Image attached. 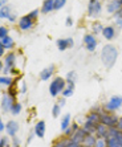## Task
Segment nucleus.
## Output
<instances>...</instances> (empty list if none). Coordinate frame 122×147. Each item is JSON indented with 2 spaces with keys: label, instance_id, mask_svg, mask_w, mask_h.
<instances>
[{
  "label": "nucleus",
  "instance_id": "nucleus-7",
  "mask_svg": "<svg viewBox=\"0 0 122 147\" xmlns=\"http://www.w3.org/2000/svg\"><path fill=\"white\" fill-rule=\"evenodd\" d=\"M88 131L85 130L84 127L82 129H77V130L75 131V133L70 135V142H73V143H78V144H81L82 143V140L85 139V137L88 135Z\"/></svg>",
  "mask_w": 122,
  "mask_h": 147
},
{
  "label": "nucleus",
  "instance_id": "nucleus-44",
  "mask_svg": "<svg viewBox=\"0 0 122 147\" xmlns=\"http://www.w3.org/2000/svg\"><path fill=\"white\" fill-rule=\"evenodd\" d=\"M0 4H1V7H4L5 5V0H0Z\"/></svg>",
  "mask_w": 122,
  "mask_h": 147
},
{
  "label": "nucleus",
  "instance_id": "nucleus-41",
  "mask_svg": "<svg viewBox=\"0 0 122 147\" xmlns=\"http://www.w3.org/2000/svg\"><path fill=\"white\" fill-rule=\"evenodd\" d=\"M21 90H23V93L25 92V90H27V88H25V82H21Z\"/></svg>",
  "mask_w": 122,
  "mask_h": 147
},
{
  "label": "nucleus",
  "instance_id": "nucleus-15",
  "mask_svg": "<svg viewBox=\"0 0 122 147\" xmlns=\"http://www.w3.org/2000/svg\"><path fill=\"white\" fill-rule=\"evenodd\" d=\"M7 133L9 134L11 137H15L17 133V130H19V125H17V122H15V121H9V122L7 123Z\"/></svg>",
  "mask_w": 122,
  "mask_h": 147
},
{
  "label": "nucleus",
  "instance_id": "nucleus-14",
  "mask_svg": "<svg viewBox=\"0 0 122 147\" xmlns=\"http://www.w3.org/2000/svg\"><path fill=\"white\" fill-rule=\"evenodd\" d=\"M35 134H36L39 138H44V135H45V122L44 121H40V122L36 123V126H35Z\"/></svg>",
  "mask_w": 122,
  "mask_h": 147
},
{
  "label": "nucleus",
  "instance_id": "nucleus-45",
  "mask_svg": "<svg viewBox=\"0 0 122 147\" xmlns=\"http://www.w3.org/2000/svg\"><path fill=\"white\" fill-rule=\"evenodd\" d=\"M121 12H122V9H121Z\"/></svg>",
  "mask_w": 122,
  "mask_h": 147
},
{
  "label": "nucleus",
  "instance_id": "nucleus-1",
  "mask_svg": "<svg viewBox=\"0 0 122 147\" xmlns=\"http://www.w3.org/2000/svg\"><path fill=\"white\" fill-rule=\"evenodd\" d=\"M117 57H118V52H117V48L114 45L108 44L102 48L101 60L106 68H112L115 64V61H117Z\"/></svg>",
  "mask_w": 122,
  "mask_h": 147
},
{
  "label": "nucleus",
  "instance_id": "nucleus-40",
  "mask_svg": "<svg viewBox=\"0 0 122 147\" xmlns=\"http://www.w3.org/2000/svg\"><path fill=\"white\" fill-rule=\"evenodd\" d=\"M72 24H73V21H72L70 17H68V19H66V25H68V27H70Z\"/></svg>",
  "mask_w": 122,
  "mask_h": 147
},
{
  "label": "nucleus",
  "instance_id": "nucleus-32",
  "mask_svg": "<svg viewBox=\"0 0 122 147\" xmlns=\"http://www.w3.org/2000/svg\"><path fill=\"white\" fill-rule=\"evenodd\" d=\"M5 36H8V29L5 27H1L0 28V38L5 37Z\"/></svg>",
  "mask_w": 122,
  "mask_h": 147
},
{
  "label": "nucleus",
  "instance_id": "nucleus-39",
  "mask_svg": "<svg viewBox=\"0 0 122 147\" xmlns=\"http://www.w3.org/2000/svg\"><path fill=\"white\" fill-rule=\"evenodd\" d=\"M58 105H60V106H64V105H65V98H64V97L58 101Z\"/></svg>",
  "mask_w": 122,
  "mask_h": 147
},
{
  "label": "nucleus",
  "instance_id": "nucleus-16",
  "mask_svg": "<svg viewBox=\"0 0 122 147\" xmlns=\"http://www.w3.org/2000/svg\"><path fill=\"white\" fill-rule=\"evenodd\" d=\"M96 143H97V139L96 137H93L92 134H88L85 139L82 140V147H96Z\"/></svg>",
  "mask_w": 122,
  "mask_h": 147
},
{
  "label": "nucleus",
  "instance_id": "nucleus-26",
  "mask_svg": "<svg viewBox=\"0 0 122 147\" xmlns=\"http://www.w3.org/2000/svg\"><path fill=\"white\" fill-rule=\"evenodd\" d=\"M0 84H1V85H4V86H9V85H12V78H11V77H5V76H4V77H1V78H0Z\"/></svg>",
  "mask_w": 122,
  "mask_h": 147
},
{
  "label": "nucleus",
  "instance_id": "nucleus-6",
  "mask_svg": "<svg viewBox=\"0 0 122 147\" xmlns=\"http://www.w3.org/2000/svg\"><path fill=\"white\" fill-rule=\"evenodd\" d=\"M88 13L89 16H98L101 13V3L98 0H89V4H88Z\"/></svg>",
  "mask_w": 122,
  "mask_h": 147
},
{
  "label": "nucleus",
  "instance_id": "nucleus-8",
  "mask_svg": "<svg viewBox=\"0 0 122 147\" xmlns=\"http://www.w3.org/2000/svg\"><path fill=\"white\" fill-rule=\"evenodd\" d=\"M84 44H85V47H86L88 51L93 52L96 49V47H97V40H96V37L93 36V34H85L84 36Z\"/></svg>",
  "mask_w": 122,
  "mask_h": 147
},
{
  "label": "nucleus",
  "instance_id": "nucleus-36",
  "mask_svg": "<svg viewBox=\"0 0 122 147\" xmlns=\"http://www.w3.org/2000/svg\"><path fill=\"white\" fill-rule=\"evenodd\" d=\"M117 129H118L119 131H122V117H121V118H118V123H117Z\"/></svg>",
  "mask_w": 122,
  "mask_h": 147
},
{
  "label": "nucleus",
  "instance_id": "nucleus-37",
  "mask_svg": "<svg viewBox=\"0 0 122 147\" xmlns=\"http://www.w3.org/2000/svg\"><path fill=\"white\" fill-rule=\"evenodd\" d=\"M14 138V147H19V144H20V140L17 139L16 137H12Z\"/></svg>",
  "mask_w": 122,
  "mask_h": 147
},
{
  "label": "nucleus",
  "instance_id": "nucleus-4",
  "mask_svg": "<svg viewBox=\"0 0 122 147\" xmlns=\"http://www.w3.org/2000/svg\"><path fill=\"white\" fill-rule=\"evenodd\" d=\"M100 121H101V123H104L108 127H117V123H118V118L117 117L108 113H100Z\"/></svg>",
  "mask_w": 122,
  "mask_h": 147
},
{
  "label": "nucleus",
  "instance_id": "nucleus-5",
  "mask_svg": "<svg viewBox=\"0 0 122 147\" xmlns=\"http://www.w3.org/2000/svg\"><path fill=\"white\" fill-rule=\"evenodd\" d=\"M121 106H122V97L114 96V97H112V98L109 99L108 102H106L105 109L108 110V111H114V110L119 109Z\"/></svg>",
  "mask_w": 122,
  "mask_h": 147
},
{
  "label": "nucleus",
  "instance_id": "nucleus-11",
  "mask_svg": "<svg viewBox=\"0 0 122 147\" xmlns=\"http://www.w3.org/2000/svg\"><path fill=\"white\" fill-rule=\"evenodd\" d=\"M15 60H16V56L15 53H8L4 58V73H7L9 69H12V66L15 65Z\"/></svg>",
  "mask_w": 122,
  "mask_h": 147
},
{
  "label": "nucleus",
  "instance_id": "nucleus-10",
  "mask_svg": "<svg viewBox=\"0 0 122 147\" xmlns=\"http://www.w3.org/2000/svg\"><path fill=\"white\" fill-rule=\"evenodd\" d=\"M108 133H109L108 126H105L104 123H98V125H97V127H96V135H97L98 139H106Z\"/></svg>",
  "mask_w": 122,
  "mask_h": 147
},
{
  "label": "nucleus",
  "instance_id": "nucleus-13",
  "mask_svg": "<svg viewBox=\"0 0 122 147\" xmlns=\"http://www.w3.org/2000/svg\"><path fill=\"white\" fill-rule=\"evenodd\" d=\"M32 25H33V20L30 19L29 16H23L19 20V27H20V29H23V31H27V29H29V28H32Z\"/></svg>",
  "mask_w": 122,
  "mask_h": 147
},
{
  "label": "nucleus",
  "instance_id": "nucleus-31",
  "mask_svg": "<svg viewBox=\"0 0 122 147\" xmlns=\"http://www.w3.org/2000/svg\"><path fill=\"white\" fill-rule=\"evenodd\" d=\"M66 3V0H54V9H60Z\"/></svg>",
  "mask_w": 122,
  "mask_h": 147
},
{
  "label": "nucleus",
  "instance_id": "nucleus-17",
  "mask_svg": "<svg viewBox=\"0 0 122 147\" xmlns=\"http://www.w3.org/2000/svg\"><path fill=\"white\" fill-rule=\"evenodd\" d=\"M53 73H54V66L53 65L48 66V68H45L44 70L40 73V78L43 80V81H47L48 78H51Z\"/></svg>",
  "mask_w": 122,
  "mask_h": 147
},
{
  "label": "nucleus",
  "instance_id": "nucleus-28",
  "mask_svg": "<svg viewBox=\"0 0 122 147\" xmlns=\"http://www.w3.org/2000/svg\"><path fill=\"white\" fill-rule=\"evenodd\" d=\"M11 111H12V114H14V115H17V114L20 113L21 111V105L20 103H15L14 106H12V109H11Z\"/></svg>",
  "mask_w": 122,
  "mask_h": 147
},
{
  "label": "nucleus",
  "instance_id": "nucleus-21",
  "mask_svg": "<svg viewBox=\"0 0 122 147\" xmlns=\"http://www.w3.org/2000/svg\"><path fill=\"white\" fill-rule=\"evenodd\" d=\"M57 48L60 51H65L69 48V41L68 38H58L57 40Z\"/></svg>",
  "mask_w": 122,
  "mask_h": 147
},
{
  "label": "nucleus",
  "instance_id": "nucleus-12",
  "mask_svg": "<svg viewBox=\"0 0 122 147\" xmlns=\"http://www.w3.org/2000/svg\"><path fill=\"white\" fill-rule=\"evenodd\" d=\"M15 105L14 102V97L8 96V94H4L3 96V101H1V109L4 111H8V110L12 109V106Z\"/></svg>",
  "mask_w": 122,
  "mask_h": 147
},
{
  "label": "nucleus",
  "instance_id": "nucleus-9",
  "mask_svg": "<svg viewBox=\"0 0 122 147\" xmlns=\"http://www.w3.org/2000/svg\"><path fill=\"white\" fill-rule=\"evenodd\" d=\"M122 9V0H110L108 3L109 13H117Z\"/></svg>",
  "mask_w": 122,
  "mask_h": 147
},
{
  "label": "nucleus",
  "instance_id": "nucleus-43",
  "mask_svg": "<svg viewBox=\"0 0 122 147\" xmlns=\"http://www.w3.org/2000/svg\"><path fill=\"white\" fill-rule=\"evenodd\" d=\"M5 127H7V126H5V125H4L3 122H0V131H3L4 129H5Z\"/></svg>",
  "mask_w": 122,
  "mask_h": 147
},
{
  "label": "nucleus",
  "instance_id": "nucleus-22",
  "mask_svg": "<svg viewBox=\"0 0 122 147\" xmlns=\"http://www.w3.org/2000/svg\"><path fill=\"white\" fill-rule=\"evenodd\" d=\"M73 90H75V85L68 84V85H66V88L64 89V92H62V97H64V98H68V97H70L72 94H73Z\"/></svg>",
  "mask_w": 122,
  "mask_h": 147
},
{
  "label": "nucleus",
  "instance_id": "nucleus-18",
  "mask_svg": "<svg viewBox=\"0 0 122 147\" xmlns=\"http://www.w3.org/2000/svg\"><path fill=\"white\" fill-rule=\"evenodd\" d=\"M53 9H54V0H44L41 12H43V13H49V12Z\"/></svg>",
  "mask_w": 122,
  "mask_h": 147
},
{
  "label": "nucleus",
  "instance_id": "nucleus-3",
  "mask_svg": "<svg viewBox=\"0 0 122 147\" xmlns=\"http://www.w3.org/2000/svg\"><path fill=\"white\" fill-rule=\"evenodd\" d=\"M65 88H66V80L57 77V78H54L52 81L51 86H49V93H51V96L56 97V96H58V93L64 92Z\"/></svg>",
  "mask_w": 122,
  "mask_h": 147
},
{
  "label": "nucleus",
  "instance_id": "nucleus-42",
  "mask_svg": "<svg viewBox=\"0 0 122 147\" xmlns=\"http://www.w3.org/2000/svg\"><path fill=\"white\" fill-rule=\"evenodd\" d=\"M4 51H5V48H4L3 45H0V56L4 55Z\"/></svg>",
  "mask_w": 122,
  "mask_h": 147
},
{
  "label": "nucleus",
  "instance_id": "nucleus-33",
  "mask_svg": "<svg viewBox=\"0 0 122 147\" xmlns=\"http://www.w3.org/2000/svg\"><path fill=\"white\" fill-rule=\"evenodd\" d=\"M96 147H106V139H97Z\"/></svg>",
  "mask_w": 122,
  "mask_h": 147
},
{
  "label": "nucleus",
  "instance_id": "nucleus-29",
  "mask_svg": "<svg viewBox=\"0 0 122 147\" xmlns=\"http://www.w3.org/2000/svg\"><path fill=\"white\" fill-rule=\"evenodd\" d=\"M60 111H61V106L58 105V103H56V105L53 106V109H52V115L56 118V117L60 115Z\"/></svg>",
  "mask_w": 122,
  "mask_h": 147
},
{
  "label": "nucleus",
  "instance_id": "nucleus-27",
  "mask_svg": "<svg viewBox=\"0 0 122 147\" xmlns=\"http://www.w3.org/2000/svg\"><path fill=\"white\" fill-rule=\"evenodd\" d=\"M102 31H104V27L101 25V23H94L93 24V32L94 33H102Z\"/></svg>",
  "mask_w": 122,
  "mask_h": 147
},
{
  "label": "nucleus",
  "instance_id": "nucleus-25",
  "mask_svg": "<svg viewBox=\"0 0 122 147\" xmlns=\"http://www.w3.org/2000/svg\"><path fill=\"white\" fill-rule=\"evenodd\" d=\"M76 78H77V76H76L75 72L68 73V76H66V84H72V85H75Z\"/></svg>",
  "mask_w": 122,
  "mask_h": 147
},
{
  "label": "nucleus",
  "instance_id": "nucleus-34",
  "mask_svg": "<svg viewBox=\"0 0 122 147\" xmlns=\"http://www.w3.org/2000/svg\"><path fill=\"white\" fill-rule=\"evenodd\" d=\"M28 16H29L30 19H32V20H36V19H37V16H39V11H37V9L32 11V12H30V13L28 15Z\"/></svg>",
  "mask_w": 122,
  "mask_h": 147
},
{
  "label": "nucleus",
  "instance_id": "nucleus-19",
  "mask_svg": "<svg viewBox=\"0 0 122 147\" xmlns=\"http://www.w3.org/2000/svg\"><path fill=\"white\" fill-rule=\"evenodd\" d=\"M102 34L106 40H112L115 36V31L113 27H104V31H102Z\"/></svg>",
  "mask_w": 122,
  "mask_h": 147
},
{
  "label": "nucleus",
  "instance_id": "nucleus-30",
  "mask_svg": "<svg viewBox=\"0 0 122 147\" xmlns=\"http://www.w3.org/2000/svg\"><path fill=\"white\" fill-rule=\"evenodd\" d=\"M114 21L119 25V27H122V12L121 11L117 12V13H114Z\"/></svg>",
  "mask_w": 122,
  "mask_h": 147
},
{
  "label": "nucleus",
  "instance_id": "nucleus-23",
  "mask_svg": "<svg viewBox=\"0 0 122 147\" xmlns=\"http://www.w3.org/2000/svg\"><path fill=\"white\" fill-rule=\"evenodd\" d=\"M69 123H70V115L69 114H65V117L61 121V130L65 131L69 127Z\"/></svg>",
  "mask_w": 122,
  "mask_h": 147
},
{
  "label": "nucleus",
  "instance_id": "nucleus-24",
  "mask_svg": "<svg viewBox=\"0 0 122 147\" xmlns=\"http://www.w3.org/2000/svg\"><path fill=\"white\" fill-rule=\"evenodd\" d=\"M11 15V8L7 7V5H4V7H1V9H0V17L1 19H8Z\"/></svg>",
  "mask_w": 122,
  "mask_h": 147
},
{
  "label": "nucleus",
  "instance_id": "nucleus-35",
  "mask_svg": "<svg viewBox=\"0 0 122 147\" xmlns=\"http://www.w3.org/2000/svg\"><path fill=\"white\" fill-rule=\"evenodd\" d=\"M7 144H8L7 137H3L1 138V140H0V147H7Z\"/></svg>",
  "mask_w": 122,
  "mask_h": 147
},
{
  "label": "nucleus",
  "instance_id": "nucleus-38",
  "mask_svg": "<svg viewBox=\"0 0 122 147\" xmlns=\"http://www.w3.org/2000/svg\"><path fill=\"white\" fill-rule=\"evenodd\" d=\"M66 147H80V144H78V143H73V142H69V144Z\"/></svg>",
  "mask_w": 122,
  "mask_h": 147
},
{
  "label": "nucleus",
  "instance_id": "nucleus-20",
  "mask_svg": "<svg viewBox=\"0 0 122 147\" xmlns=\"http://www.w3.org/2000/svg\"><path fill=\"white\" fill-rule=\"evenodd\" d=\"M0 45H3L5 49H12L14 48V40H12V37H9V36H5V37L1 38V41H0Z\"/></svg>",
  "mask_w": 122,
  "mask_h": 147
},
{
  "label": "nucleus",
  "instance_id": "nucleus-2",
  "mask_svg": "<svg viewBox=\"0 0 122 147\" xmlns=\"http://www.w3.org/2000/svg\"><path fill=\"white\" fill-rule=\"evenodd\" d=\"M98 123H101V121H100V113H90L86 117V122L84 125V129L89 134L96 133V127H97Z\"/></svg>",
  "mask_w": 122,
  "mask_h": 147
}]
</instances>
